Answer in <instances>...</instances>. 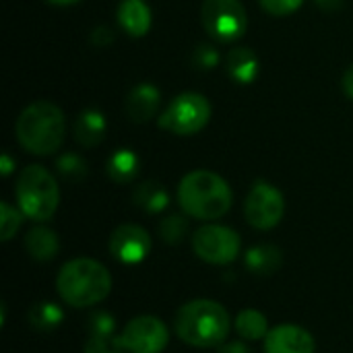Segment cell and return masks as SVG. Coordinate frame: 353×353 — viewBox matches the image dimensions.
<instances>
[{
    "label": "cell",
    "instance_id": "24",
    "mask_svg": "<svg viewBox=\"0 0 353 353\" xmlns=\"http://www.w3.org/2000/svg\"><path fill=\"white\" fill-rule=\"evenodd\" d=\"M159 238L170 244V246H178L186 234H188V219L184 215H168L159 221Z\"/></svg>",
    "mask_w": 353,
    "mask_h": 353
},
{
    "label": "cell",
    "instance_id": "10",
    "mask_svg": "<svg viewBox=\"0 0 353 353\" xmlns=\"http://www.w3.org/2000/svg\"><path fill=\"white\" fill-rule=\"evenodd\" d=\"M285 213V199L283 192L273 186L271 182L259 180L252 184L246 203H244V215L246 221L261 232H269L277 228Z\"/></svg>",
    "mask_w": 353,
    "mask_h": 353
},
{
    "label": "cell",
    "instance_id": "20",
    "mask_svg": "<svg viewBox=\"0 0 353 353\" xmlns=\"http://www.w3.org/2000/svg\"><path fill=\"white\" fill-rule=\"evenodd\" d=\"M132 201H134V205H137L141 211L155 215V213H161V211L168 209V205H170V194H168V190H165L157 180H147V182H141V184L134 188Z\"/></svg>",
    "mask_w": 353,
    "mask_h": 353
},
{
    "label": "cell",
    "instance_id": "7",
    "mask_svg": "<svg viewBox=\"0 0 353 353\" xmlns=\"http://www.w3.org/2000/svg\"><path fill=\"white\" fill-rule=\"evenodd\" d=\"M170 343L165 323L151 314L130 319L114 339V350L128 353H163Z\"/></svg>",
    "mask_w": 353,
    "mask_h": 353
},
{
    "label": "cell",
    "instance_id": "5",
    "mask_svg": "<svg viewBox=\"0 0 353 353\" xmlns=\"http://www.w3.org/2000/svg\"><path fill=\"white\" fill-rule=\"evenodd\" d=\"M14 196L21 213L37 223L52 219L60 205V188L56 178L37 163L21 170L14 184Z\"/></svg>",
    "mask_w": 353,
    "mask_h": 353
},
{
    "label": "cell",
    "instance_id": "4",
    "mask_svg": "<svg viewBox=\"0 0 353 353\" xmlns=\"http://www.w3.org/2000/svg\"><path fill=\"white\" fill-rule=\"evenodd\" d=\"M14 134L19 145L33 155L56 153L66 137V120L62 110L46 99L29 103L17 118Z\"/></svg>",
    "mask_w": 353,
    "mask_h": 353
},
{
    "label": "cell",
    "instance_id": "23",
    "mask_svg": "<svg viewBox=\"0 0 353 353\" xmlns=\"http://www.w3.org/2000/svg\"><path fill=\"white\" fill-rule=\"evenodd\" d=\"M29 325L37 331H54L62 325L64 321V310L60 304L50 302V300H41L37 304H33L27 312Z\"/></svg>",
    "mask_w": 353,
    "mask_h": 353
},
{
    "label": "cell",
    "instance_id": "22",
    "mask_svg": "<svg viewBox=\"0 0 353 353\" xmlns=\"http://www.w3.org/2000/svg\"><path fill=\"white\" fill-rule=\"evenodd\" d=\"M234 329L240 335V339H244V341H261L271 331L267 316L261 310H254V308L240 310L236 321H234Z\"/></svg>",
    "mask_w": 353,
    "mask_h": 353
},
{
    "label": "cell",
    "instance_id": "30",
    "mask_svg": "<svg viewBox=\"0 0 353 353\" xmlns=\"http://www.w3.org/2000/svg\"><path fill=\"white\" fill-rule=\"evenodd\" d=\"M219 353H252L248 350V345L244 341H225L221 347H219Z\"/></svg>",
    "mask_w": 353,
    "mask_h": 353
},
{
    "label": "cell",
    "instance_id": "25",
    "mask_svg": "<svg viewBox=\"0 0 353 353\" xmlns=\"http://www.w3.org/2000/svg\"><path fill=\"white\" fill-rule=\"evenodd\" d=\"M56 170L66 182H81L87 178V161L77 153H64L56 161Z\"/></svg>",
    "mask_w": 353,
    "mask_h": 353
},
{
    "label": "cell",
    "instance_id": "11",
    "mask_svg": "<svg viewBox=\"0 0 353 353\" xmlns=\"http://www.w3.org/2000/svg\"><path fill=\"white\" fill-rule=\"evenodd\" d=\"M151 252V236L137 223H122L110 236V254L122 265H139Z\"/></svg>",
    "mask_w": 353,
    "mask_h": 353
},
{
    "label": "cell",
    "instance_id": "14",
    "mask_svg": "<svg viewBox=\"0 0 353 353\" xmlns=\"http://www.w3.org/2000/svg\"><path fill=\"white\" fill-rule=\"evenodd\" d=\"M116 17L130 37H143L151 29V8L145 0H120Z\"/></svg>",
    "mask_w": 353,
    "mask_h": 353
},
{
    "label": "cell",
    "instance_id": "6",
    "mask_svg": "<svg viewBox=\"0 0 353 353\" xmlns=\"http://www.w3.org/2000/svg\"><path fill=\"white\" fill-rule=\"evenodd\" d=\"M211 118V103L201 93H180L176 95L165 110L159 114V128L176 137H190L201 132Z\"/></svg>",
    "mask_w": 353,
    "mask_h": 353
},
{
    "label": "cell",
    "instance_id": "27",
    "mask_svg": "<svg viewBox=\"0 0 353 353\" xmlns=\"http://www.w3.org/2000/svg\"><path fill=\"white\" fill-rule=\"evenodd\" d=\"M192 62H194V66L201 68V70H211L213 66L219 64V54H217V50H215L213 46L201 43V46L194 48Z\"/></svg>",
    "mask_w": 353,
    "mask_h": 353
},
{
    "label": "cell",
    "instance_id": "3",
    "mask_svg": "<svg viewBox=\"0 0 353 353\" xmlns=\"http://www.w3.org/2000/svg\"><path fill=\"white\" fill-rule=\"evenodd\" d=\"M234 203L230 184L215 172H188L178 184V205L188 217L215 221L223 217Z\"/></svg>",
    "mask_w": 353,
    "mask_h": 353
},
{
    "label": "cell",
    "instance_id": "26",
    "mask_svg": "<svg viewBox=\"0 0 353 353\" xmlns=\"http://www.w3.org/2000/svg\"><path fill=\"white\" fill-rule=\"evenodd\" d=\"M23 213L19 207H12L8 203H0V240L8 242L12 240V236L19 232L21 223H23Z\"/></svg>",
    "mask_w": 353,
    "mask_h": 353
},
{
    "label": "cell",
    "instance_id": "28",
    "mask_svg": "<svg viewBox=\"0 0 353 353\" xmlns=\"http://www.w3.org/2000/svg\"><path fill=\"white\" fill-rule=\"evenodd\" d=\"M259 2L261 8L273 17H288L304 4V0H259Z\"/></svg>",
    "mask_w": 353,
    "mask_h": 353
},
{
    "label": "cell",
    "instance_id": "33",
    "mask_svg": "<svg viewBox=\"0 0 353 353\" xmlns=\"http://www.w3.org/2000/svg\"><path fill=\"white\" fill-rule=\"evenodd\" d=\"M0 170H2V176H10V174H12L14 161H12V157H10L8 153H4V155L0 157Z\"/></svg>",
    "mask_w": 353,
    "mask_h": 353
},
{
    "label": "cell",
    "instance_id": "35",
    "mask_svg": "<svg viewBox=\"0 0 353 353\" xmlns=\"http://www.w3.org/2000/svg\"><path fill=\"white\" fill-rule=\"evenodd\" d=\"M105 353H124L122 350H110V352H105Z\"/></svg>",
    "mask_w": 353,
    "mask_h": 353
},
{
    "label": "cell",
    "instance_id": "15",
    "mask_svg": "<svg viewBox=\"0 0 353 353\" xmlns=\"http://www.w3.org/2000/svg\"><path fill=\"white\" fill-rule=\"evenodd\" d=\"M116 339V319L105 312H93L89 319V335L85 341V353H105L114 350Z\"/></svg>",
    "mask_w": 353,
    "mask_h": 353
},
{
    "label": "cell",
    "instance_id": "17",
    "mask_svg": "<svg viewBox=\"0 0 353 353\" xmlns=\"http://www.w3.org/2000/svg\"><path fill=\"white\" fill-rule=\"evenodd\" d=\"M261 60L252 48H234L228 54V74L238 85H252L259 77Z\"/></svg>",
    "mask_w": 353,
    "mask_h": 353
},
{
    "label": "cell",
    "instance_id": "18",
    "mask_svg": "<svg viewBox=\"0 0 353 353\" xmlns=\"http://www.w3.org/2000/svg\"><path fill=\"white\" fill-rule=\"evenodd\" d=\"M283 265V252L277 246L271 244H259L246 250L244 254V267L256 275V277H267L279 271Z\"/></svg>",
    "mask_w": 353,
    "mask_h": 353
},
{
    "label": "cell",
    "instance_id": "12",
    "mask_svg": "<svg viewBox=\"0 0 353 353\" xmlns=\"http://www.w3.org/2000/svg\"><path fill=\"white\" fill-rule=\"evenodd\" d=\"M265 353H316V341L304 327L277 325L265 337Z\"/></svg>",
    "mask_w": 353,
    "mask_h": 353
},
{
    "label": "cell",
    "instance_id": "1",
    "mask_svg": "<svg viewBox=\"0 0 353 353\" xmlns=\"http://www.w3.org/2000/svg\"><path fill=\"white\" fill-rule=\"evenodd\" d=\"M174 331L176 337L186 345L201 350L221 347L230 337L232 319L215 300H190L176 312Z\"/></svg>",
    "mask_w": 353,
    "mask_h": 353
},
{
    "label": "cell",
    "instance_id": "13",
    "mask_svg": "<svg viewBox=\"0 0 353 353\" xmlns=\"http://www.w3.org/2000/svg\"><path fill=\"white\" fill-rule=\"evenodd\" d=\"M161 103V93L151 83H139L130 89L126 97V114L132 122H149L153 116H157Z\"/></svg>",
    "mask_w": 353,
    "mask_h": 353
},
{
    "label": "cell",
    "instance_id": "21",
    "mask_svg": "<svg viewBox=\"0 0 353 353\" xmlns=\"http://www.w3.org/2000/svg\"><path fill=\"white\" fill-rule=\"evenodd\" d=\"M105 170H108V176L112 182L128 184L139 176V170H141L139 155L130 149H118L110 155Z\"/></svg>",
    "mask_w": 353,
    "mask_h": 353
},
{
    "label": "cell",
    "instance_id": "19",
    "mask_svg": "<svg viewBox=\"0 0 353 353\" xmlns=\"http://www.w3.org/2000/svg\"><path fill=\"white\" fill-rule=\"evenodd\" d=\"M108 130L105 116L99 110H83L74 122V139L81 147H97Z\"/></svg>",
    "mask_w": 353,
    "mask_h": 353
},
{
    "label": "cell",
    "instance_id": "16",
    "mask_svg": "<svg viewBox=\"0 0 353 353\" xmlns=\"http://www.w3.org/2000/svg\"><path fill=\"white\" fill-rule=\"evenodd\" d=\"M25 250L37 263H50L60 252V240L54 230L46 225H35L25 236Z\"/></svg>",
    "mask_w": 353,
    "mask_h": 353
},
{
    "label": "cell",
    "instance_id": "8",
    "mask_svg": "<svg viewBox=\"0 0 353 353\" xmlns=\"http://www.w3.org/2000/svg\"><path fill=\"white\" fill-rule=\"evenodd\" d=\"M192 250L203 263L230 265L242 252V238L228 225L205 223L192 234Z\"/></svg>",
    "mask_w": 353,
    "mask_h": 353
},
{
    "label": "cell",
    "instance_id": "31",
    "mask_svg": "<svg viewBox=\"0 0 353 353\" xmlns=\"http://www.w3.org/2000/svg\"><path fill=\"white\" fill-rule=\"evenodd\" d=\"M314 2H316V6H319L321 10H325V12H335V10H339L341 4H343V0H314Z\"/></svg>",
    "mask_w": 353,
    "mask_h": 353
},
{
    "label": "cell",
    "instance_id": "29",
    "mask_svg": "<svg viewBox=\"0 0 353 353\" xmlns=\"http://www.w3.org/2000/svg\"><path fill=\"white\" fill-rule=\"evenodd\" d=\"M91 41L95 46H110L114 41V33H112V29H108L103 25L101 27H95L93 33H91Z\"/></svg>",
    "mask_w": 353,
    "mask_h": 353
},
{
    "label": "cell",
    "instance_id": "34",
    "mask_svg": "<svg viewBox=\"0 0 353 353\" xmlns=\"http://www.w3.org/2000/svg\"><path fill=\"white\" fill-rule=\"evenodd\" d=\"M50 4H56V6H68V4H74L79 0H48Z\"/></svg>",
    "mask_w": 353,
    "mask_h": 353
},
{
    "label": "cell",
    "instance_id": "2",
    "mask_svg": "<svg viewBox=\"0 0 353 353\" xmlns=\"http://www.w3.org/2000/svg\"><path fill=\"white\" fill-rule=\"evenodd\" d=\"M56 292L66 306L89 308L110 296L112 275L99 261L77 256L60 267L56 277Z\"/></svg>",
    "mask_w": 353,
    "mask_h": 353
},
{
    "label": "cell",
    "instance_id": "32",
    "mask_svg": "<svg viewBox=\"0 0 353 353\" xmlns=\"http://www.w3.org/2000/svg\"><path fill=\"white\" fill-rule=\"evenodd\" d=\"M343 91H345V95L353 99V64L345 70V74H343Z\"/></svg>",
    "mask_w": 353,
    "mask_h": 353
},
{
    "label": "cell",
    "instance_id": "9",
    "mask_svg": "<svg viewBox=\"0 0 353 353\" xmlns=\"http://www.w3.org/2000/svg\"><path fill=\"white\" fill-rule=\"evenodd\" d=\"M203 27L217 41H236L248 27V14L240 0H203Z\"/></svg>",
    "mask_w": 353,
    "mask_h": 353
}]
</instances>
